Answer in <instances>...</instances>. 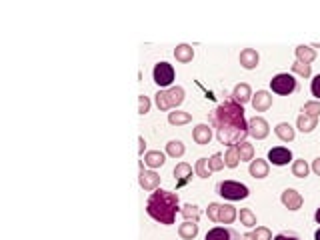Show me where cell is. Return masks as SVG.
<instances>
[{
    "mask_svg": "<svg viewBox=\"0 0 320 240\" xmlns=\"http://www.w3.org/2000/svg\"><path fill=\"white\" fill-rule=\"evenodd\" d=\"M316 126H318V118H312V116H306V114H300V116L296 118V128H298L300 132H304V134L312 132Z\"/></svg>",
    "mask_w": 320,
    "mask_h": 240,
    "instance_id": "obj_19",
    "label": "cell"
},
{
    "mask_svg": "<svg viewBox=\"0 0 320 240\" xmlns=\"http://www.w3.org/2000/svg\"><path fill=\"white\" fill-rule=\"evenodd\" d=\"M296 88H298V82L292 72H280V74L272 76V80H270V90L280 96H290Z\"/></svg>",
    "mask_w": 320,
    "mask_h": 240,
    "instance_id": "obj_5",
    "label": "cell"
},
{
    "mask_svg": "<svg viewBox=\"0 0 320 240\" xmlns=\"http://www.w3.org/2000/svg\"><path fill=\"white\" fill-rule=\"evenodd\" d=\"M238 218H240V224H244L246 228H254L256 226V214L250 208H242L240 214H238Z\"/></svg>",
    "mask_w": 320,
    "mask_h": 240,
    "instance_id": "obj_31",
    "label": "cell"
},
{
    "mask_svg": "<svg viewBox=\"0 0 320 240\" xmlns=\"http://www.w3.org/2000/svg\"><path fill=\"white\" fill-rule=\"evenodd\" d=\"M238 62H240V66L246 70H252L258 66V62H260V54L256 52L254 48H244L242 52H240V56H238Z\"/></svg>",
    "mask_w": 320,
    "mask_h": 240,
    "instance_id": "obj_13",
    "label": "cell"
},
{
    "mask_svg": "<svg viewBox=\"0 0 320 240\" xmlns=\"http://www.w3.org/2000/svg\"><path fill=\"white\" fill-rule=\"evenodd\" d=\"M280 202L286 206L288 210H300L302 204H304V198H302V194L298 192V190H294V188H286L282 194H280Z\"/></svg>",
    "mask_w": 320,
    "mask_h": 240,
    "instance_id": "obj_10",
    "label": "cell"
},
{
    "mask_svg": "<svg viewBox=\"0 0 320 240\" xmlns=\"http://www.w3.org/2000/svg\"><path fill=\"white\" fill-rule=\"evenodd\" d=\"M208 166H210V170L212 172H218L224 168V156L220 152H214L210 158H208Z\"/></svg>",
    "mask_w": 320,
    "mask_h": 240,
    "instance_id": "obj_35",
    "label": "cell"
},
{
    "mask_svg": "<svg viewBox=\"0 0 320 240\" xmlns=\"http://www.w3.org/2000/svg\"><path fill=\"white\" fill-rule=\"evenodd\" d=\"M252 108L256 112H266L272 106V94L268 90H258L256 94H252Z\"/></svg>",
    "mask_w": 320,
    "mask_h": 240,
    "instance_id": "obj_12",
    "label": "cell"
},
{
    "mask_svg": "<svg viewBox=\"0 0 320 240\" xmlns=\"http://www.w3.org/2000/svg\"><path fill=\"white\" fill-rule=\"evenodd\" d=\"M210 126L216 130L220 144H238L248 136V120L244 116V106L238 104L232 96L224 98L208 116Z\"/></svg>",
    "mask_w": 320,
    "mask_h": 240,
    "instance_id": "obj_1",
    "label": "cell"
},
{
    "mask_svg": "<svg viewBox=\"0 0 320 240\" xmlns=\"http://www.w3.org/2000/svg\"><path fill=\"white\" fill-rule=\"evenodd\" d=\"M268 162H272L274 166H286L288 162L292 160V152L286 146H274L268 150Z\"/></svg>",
    "mask_w": 320,
    "mask_h": 240,
    "instance_id": "obj_9",
    "label": "cell"
},
{
    "mask_svg": "<svg viewBox=\"0 0 320 240\" xmlns=\"http://www.w3.org/2000/svg\"><path fill=\"white\" fill-rule=\"evenodd\" d=\"M192 138L200 146L210 144V140H212V126H208V124H196L194 130H192Z\"/></svg>",
    "mask_w": 320,
    "mask_h": 240,
    "instance_id": "obj_14",
    "label": "cell"
},
{
    "mask_svg": "<svg viewBox=\"0 0 320 240\" xmlns=\"http://www.w3.org/2000/svg\"><path fill=\"white\" fill-rule=\"evenodd\" d=\"M174 58L178 62H182V64H188V62H192V58H194V48H192L190 44H178L174 48Z\"/></svg>",
    "mask_w": 320,
    "mask_h": 240,
    "instance_id": "obj_20",
    "label": "cell"
},
{
    "mask_svg": "<svg viewBox=\"0 0 320 240\" xmlns=\"http://www.w3.org/2000/svg\"><path fill=\"white\" fill-rule=\"evenodd\" d=\"M270 134V126L262 116H254L248 120V136L256 138V140H264Z\"/></svg>",
    "mask_w": 320,
    "mask_h": 240,
    "instance_id": "obj_7",
    "label": "cell"
},
{
    "mask_svg": "<svg viewBox=\"0 0 320 240\" xmlns=\"http://www.w3.org/2000/svg\"><path fill=\"white\" fill-rule=\"evenodd\" d=\"M204 240H240V234L226 226H214L212 230L206 232Z\"/></svg>",
    "mask_w": 320,
    "mask_h": 240,
    "instance_id": "obj_11",
    "label": "cell"
},
{
    "mask_svg": "<svg viewBox=\"0 0 320 240\" xmlns=\"http://www.w3.org/2000/svg\"><path fill=\"white\" fill-rule=\"evenodd\" d=\"M310 92H312V96L316 98L320 102V74H316L314 78H312V84H310Z\"/></svg>",
    "mask_w": 320,
    "mask_h": 240,
    "instance_id": "obj_39",
    "label": "cell"
},
{
    "mask_svg": "<svg viewBox=\"0 0 320 240\" xmlns=\"http://www.w3.org/2000/svg\"><path fill=\"white\" fill-rule=\"evenodd\" d=\"M310 170L314 172L316 176H320V156H318V158H314V160H312V164H310Z\"/></svg>",
    "mask_w": 320,
    "mask_h": 240,
    "instance_id": "obj_42",
    "label": "cell"
},
{
    "mask_svg": "<svg viewBox=\"0 0 320 240\" xmlns=\"http://www.w3.org/2000/svg\"><path fill=\"white\" fill-rule=\"evenodd\" d=\"M240 240H256L254 238V232H246V234H242Z\"/></svg>",
    "mask_w": 320,
    "mask_h": 240,
    "instance_id": "obj_43",
    "label": "cell"
},
{
    "mask_svg": "<svg viewBox=\"0 0 320 240\" xmlns=\"http://www.w3.org/2000/svg\"><path fill=\"white\" fill-rule=\"evenodd\" d=\"M238 218V212L232 204H220V224H232Z\"/></svg>",
    "mask_w": 320,
    "mask_h": 240,
    "instance_id": "obj_26",
    "label": "cell"
},
{
    "mask_svg": "<svg viewBox=\"0 0 320 240\" xmlns=\"http://www.w3.org/2000/svg\"><path fill=\"white\" fill-rule=\"evenodd\" d=\"M138 184L142 190L146 192H154L156 188H160V174L154 170H142L138 172Z\"/></svg>",
    "mask_w": 320,
    "mask_h": 240,
    "instance_id": "obj_8",
    "label": "cell"
},
{
    "mask_svg": "<svg viewBox=\"0 0 320 240\" xmlns=\"http://www.w3.org/2000/svg\"><path fill=\"white\" fill-rule=\"evenodd\" d=\"M302 114H306V116H312V118H320V102H318V100L304 102V106H302Z\"/></svg>",
    "mask_w": 320,
    "mask_h": 240,
    "instance_id": "obj_33",
    "label": "cell"
},
{
    "mask_svg": "<svg viewBox=\"0 0 320 240\" xmlns=\"http://www.w3.org/2000/svg\"><path fill=\"white\" fill-rule=\"evenodd\" d=\"M174 176L180 180V184H186L192 178V166L188 162H180L174 166Z\"/></svg>",
    "mask_w": 320,
    "mask_h": 240,
    "instance_id": "obj_27",
    "label": "cell"
},
{
    "mask_svg": "<svg viewBox=\"0 0 320 240\" xmlns=\"http://www.w3.org/2000/svg\"><path fill=\"white\" fill-rule=\"evenodd\" d=\"M144 148H146V140H144V136H138V154H140V156L146 154Z\"/></svg>",
    "mask_w": 320,
    "mask_h": 240,
    "instance_id": "obj_41",
    "label": "cell"
},
{
    "mask_svg": "<svg viewBox=\"0 0 320 240\" xmlns=\"http://www.w3.org/2000/svg\"><path fill=\"white\" fill-rule=\"evenodd\" d=\"M194 172L198 178H208L210 176V166H208V158H198L194 164Z\"/></svg>",
    "mask_w": 320,
    "mask_h": 240,
    "instance_id": "obj_32",
    "label": "cell"
},
{
    "mask_svg": "<svg viewBox=\"0 0 320 240\" xmlns=\"http://www.w3.org/2000/svg\"><path fill=\"white\" fill-rule=\"evenodd\" d=\"M164 162H166V152H160V150H148L146 154H144V164L148 166V168H160V166H164Z\"/></svg>",
    "mask_w": 320,
    "mask_h": 240,
    "instance_id": "obj_16",
    "label": "cell"
},
{
    "mask_svg": "<svg viewBox=\"0 0 320 240\" xmlns=\"http://www.w3.org/2000/svg\"><path fill=\"white\" fill-rule=\"evenodd\" d=\"M254 238L256 240H272V232H270L266 226H256Z\"/></svg>",
    "mask_w": 320,
    "mask_h": 240,
    "instance_id": "obj_38",
    "label": "cell"
},
{
    "mask_svg": "<svg viewBox=\"0 0 320 240\" xmlns=\"http://www.w3.org/2000/svg\"><path fill=\"white\" fill-rule=\"evenodd\" d=\"M216 192L222 196L224 200H230V202H236V200H244L248 198L250 190L246 184L242 182H236V180H224L216 184Z\"/></svg>",
    "mask_w": 320,
    "mask_h": 240,
    "instance_id": "obj_4",
    "label": "cell"
},
{
    "mask_svg": "<svg viewBox=\"0 0 320 240\" xmlns=\"http://www.w3.org/2000/svg\"><path fill=\"white\" fill-rule=\"evenodd\" d=\"M240 164V154H238V146L232 144L226 148V154H224V166L226 168H236Z\"/></svg>",
    "mask_w": 320,
    "mask_h": 240,
    "instance_id": "obj_22",
    "label": "cell"
},
{
    "mask_svg": "<svg viewBox=\"0 0 320 240\" xmlns=\"http://www.w3.org/2000/svg\"><path fill=\"white\" fill-rule=\"evenodd\" d=\"M314 222H316V224H320V208L316 210V212H314Z\"/></svg>",
    "mask_w": 320,
    "mask_h": 240,
    "instance_id": "obj_44",
    "label": "cell"
},
{
    "mask_svg": "<svg viewBox=\"0 0 320 240\" xmlns=\"http://www.w3.org/2000/svg\"><path fill=\"white\" fill-rule=\"evenodd\" d=\"M192 120L190 112H182V110H174V112H168V122L172 126H182V124H188Z\"/></svg>",
    "mask_w": 320,
    "mask_h": 240,
    "instance_id": "obj_25",
    "label": "cell"
},
{
    "mask_svg": "<svg viewBox=\"0 0 320 240\" xmlns=\"http://www.w3.org/2000/svg\"><path fill=\"white\" fill-rule=\"evenodd\" d=\"M296 60L298 62H304V64H310L314 58H316V50L312 46H306V44H300L296 46Z\"/></svg>",
    "mask_w": 320,
    "mask_h": 240,
    "instance_id": "obj_18",
    "label": "cell"
},
{
    "mask_svg": "<svg viewBox=\"0 0 320 240\" xmlns=\"http://www.w3.org/2000/svg\"><path fill=\"white\" fill-rule=\"evenodd\" d=\"M274 132H276V136L280 138L282 142H292L294 136H296V130L288 124V122H280V124H276V128H274Z\"/></svg>",
    "mask_w": 320,
    "mask_h": 240,
    "instance_id": "obj_23",
    "label": "cell"
},
{
    "mask_svg": "<svg viewBox=\"0 0 320 240\" xmlns=\"http://www.w3.org/2000/svg\"><path fill=\"white\" fill-rule=\"evenodd\" d=\"M290 70H292V74H298V76H304V78H310V74H312L310 64H304V62H298V60L290 66Z\"/></svg>",
    "mask_w": 320,
    "mask_h": 240,
    "instance_id": "obj_34",
    "label": "cell"
},
{
    "mask_svg": "<svg viewBox=\"0 0 320 240\" xmlns=\"http://www.w3.org/2000/svg\"><path fill=\"white\" fill-rule=\"evenodd\" d=\"M248 172H250V176H252V178H266V176H268V172H270V166H268V162H266V160H262V158H254V160L250 162V166H248Z\"/></svg>",
    "mask_w": 320,
    "mask_h": 240,
    "instance_id": "obj_17",
    "label": "cell"
},
{
    "mask_svg": "<svg viewBox=\"0 0 320 240\" xmlns=\"http://www.w3.org/2000/svg\"><path fill=\"white\" fill-rule=\"evenodd\" d=\"M272 240H300L296 234H292V232H280V234H276Z\"/></svg>",
    "mask_w": 320,
    "mask_h": 240,
    "instance_id": "obj_40",
    "label": "cell"
},
{
    "mask_svg": "<svg viewBox=\"0 0 320 240\" xmlns=\"http://www.w3.org/2000/svg\"><path fill=\"white\" fill-rule=\"evenodd\" d=\"M178 212H180V200L178 194L172 190L156 188L146 200V214L164 226L174 224Z\"/></svg>",
    "mask_w": 320,
    "mask_h": 240,
    "instance_id": "obj_2",
    "label": "cell"
},
{
    "mask_svg": "<svg viewBox=\"0 0 320 240\" xmlns=\"http://www.w3.org/2000/svg\"><path fill=\"white\" fill-rule=\"evenodd\" d=\"M230 96H232V98H234L238 104H242V106H244L246 102H250V100H252V88H250L246 82H240V84H236V86H234V90H232V94H230Z\"/></svg>",
    "mask_w": 320,
    "mask_h": 240,
    "instance_id": "obj_15",
    "label": "cell"
},
{
    "mask_svg": "<svg viewBox=\"0 0 320 240\" xmlns=\"http://www.w3.org/2000/svg\"><path fill=\"white\" fill-rule=\"evenodd\" d=\"M150 106H152V102H150V98L148 96H144V94H140L138 96V114H148L150 112Z\"/></svg>",
    "mask_w": 320,
    "mask_h": 240,
    "instance_id": "obj_37",
    "label": "cell"
},
{
    "mask_svg": "<svg viewBox=\"0 0 320 240\" xmlns=\"http://www.w3.org/2000/svg\"><path fill=\"white\" fill-rule=\"evenodd\" d=\"M308 172H310V164H308L304 158H298V160L292 162V176H296V178H306Z\"/></svg>",
    "mask_w": 320,
    "mask_h": 240,
    "instance_id": "obj_30",
    "label": "cell"
},
{
    "mask_svg": "<svg viewBox=\"0 0 320 240\" xmlns=\"http://www.w3.org/2000/svg\"><path fill=\"white\" fill-rule=\"evenodd\" d=\"M314 240H320V226L316 228V232H314Z\"/></svg>",
    "mask_w": 320,
    "mask_h": 240,
    "instance_id": "obj_45",
    "label": "cell"
},
{
    "mask_svg": "<svg viewBox=\"0 0 320 240\" xmlns=\"http://www.w3.org/2000/svg\"><path fill=\"white\" fill-rule=\"evenodd\" d=\"M184 152H186V148H184L182 140H170L166 144V156H170V158H182Z\"/></svg>",
    "mask_w": 320,
    "mask_h": 240,
    "instance_id": "obj_24",
    "label": "cell"
},
{
    "mask_svg": "<svg viewBox=\"0 0 320 240\" xmlns=\"http://www.w3.org/2000/svg\"><path fill=\"white\" fill-rule=\"evenodd\" d=\"M184 96H186V92H184L182 86H170L166 90H158L156 92L154 102L158 106V110L166 112V110H172V108L180 106V104L184 102Z\"/></svg>",
    "mask_w": 320,
    "mask_h": 240,
    "instance_id": "obj_3",
    "label": "cell"
},
{
    "mask_svg": "<svg viewBox=\"0 0 320 240\" xmlns=\"http://www.w3.org/2000/svg\"><path fill=\"white\" fill-rule=\"evenodd\" d=\"M236 146H238V154H240V162H242V160H246V162H252V160H254V146H252L250 142H246V140H242V142H238Z\"/></svg>",
    "mask_w": 320,
    "mask_h": 240,
    "instance_id": "obj_29",
    "label": "cell"
},
{
    "mask_svg": "<svg viewBox=\"0 0 320 240\" xmlns=\"http://www.w3.org/2000/svg\"><path fill=\"white\" fill-rule=\"evenodd\" d=\"M180 214H182V218L188 220V222H198L202 212H200V208L196 204H184V206H180Z\"/></svg>",
    "mask_w": 320,
    "mask_h": 240,
    "instance_id": "obj_28",
    "label": "cell"
},
{
    "mask_svg": "<svg viewBox=\"0 0 320 240\" xmlns=\"http://www.w3.org/2000/svg\"><path fill=\"white\" fill-rule=\"evenodd\" d=\"M178 236L184 240H194L198 236V222H188V220H184V222L178 226Z\"/></svg>",
    "mask_w": 320,
    "mask_h": 240,
    "instance_id": "obj_21",
    "label": "cell"
},
{
    "mask_svg": "<svg viewBox=\"0 0 320 240\" xmlns=\"http://www.w3.org/2000/svg\"><path fill=\"white\" fill-rule=\"evenodd\" d=\"M206 216H208V220L218 222L220 220V204L218 202H210L208 208H206Z\"/></svg>",
    "mask_w": 320,
    "mask_h": 240,
    "instance_id": "obj_36",
    "label": "cell"
},
{
    "mask_svg": "<svg viewBox=\"0 0 320 240\" xmlns=\"http://www.w3.org/2000/svg\"><path fill=\"white\" fill-rule=\"evenodd\" d=\"M174 78H176V72H174V66L172 64H168V62H158L154 70H152V80L158 84L160 88H170L172 86V82H174Z\"/></svg>",
    "mask_w": 320,
    "mask_h": 240,
    "instance_id": "obj_6",
    "label": "cell"
}]
</instances>
